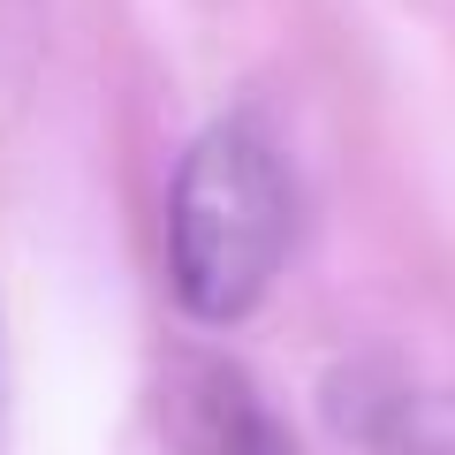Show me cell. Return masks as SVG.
Wrapping results in <instances>:
<instances>
[{"label":"cell","instance_id":"1","mask_svg":"<svg viewBox=\"0 0 455 455\" xmlns=\"http://www.w3.org/2000/svg\"><path fill=\"white\" fill-rule=\"evenodd\" d=\"M289 251V175L259 122H212L182 152L167 190V281L182 311L235 326L281 274Z\"/></svg>","mask_w":455,"mask_h":455},{"label":"cell","instance_id":"2","mask_svg":"<svg viewBox=\"0 0 455 455\" xmlns=\"http://www.w3.org/2000/svg\"><path fill=\"white\" fill-rule=\"evenodd\" d=\"M334 425L364 455H455V387L349 372L334 379Z\"/></svg>","mask_w":455,"mask_h":455}]
</instances>
